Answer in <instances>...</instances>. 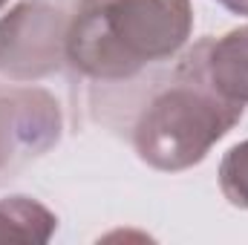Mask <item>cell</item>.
Masks as SVG:
<instances>
[{
    "label": "cell",
    "instance_id": "ba28073f",
    "mask_svg": "<svg viewBox=\"0 0 248 245\" xmlns=\"http://www.w3.org/2000/svg\"><path fill=\"white\" fill-rule=\"evenodd\" d=\"M6 3H9V0H0V9H3V6H6Z\"/></svg>",
    "mask_w": 248,
    "mask_h": 245
},
{
    "label": "cell",
    "instance_id": "6da1fadb",
    "mask_svg": "<svg viewBox=\"0 0 248 245\" xmlns=\"http://www.w3.org/2000/svg\"><path fill=\"white\" fill-rule=\"evenodd\" d=\"M190 32V0H81L66 29V61L87 78L124 81L176 58Z\"/></svg>",
    "mask_w": 248,
    "mask_h": 245
},
{
    "label": "cell",
    "instance_id": "7a4b0ae2",
    "mask_svg": "<svg viewBox=\"0 0 248 245\" xmlns=\"http://www.w3.org/2000/svg\"><path fill=\"white\" fill-rule=\"evenodd\" d=\"M246 107L222 98L205 75V38L176 66L173 84L156 92L139 113L133 147L139 159L162 173H179L199 165L219 138H225Z\"/></svg>",
    "mask_w": 248,
    "mask_h": 245
},
{
    "label": "cell",
    "instance_id": "52a82bcc",
    "mask_svg": "<svg viewBox=\"0 0 248 245\" xmlns=\"http://www.w3.org/2000/svg\"><path fill=\"white\" fill-rule=\"evenodd\" d=\"M219 6H225L228 12H234V15H243L248 17V0H217Z\"/></svg>",
    "mask_w": 248,
    "mask_h": 245
},
{
    "label": "cell",
    "instance_id": "5b68a950",
    "mask_svg": "<svg viewBox=\"0 0 248 245\" xmlns=\"http://www.w3.org/2000/svg\"><path fill=\"white\" fill-rule=\"evenodd\" d=\"M58 231V216L32 196L0 199V243L44 245Z\"/></svg>",
    "mask_w": 248,
    "mask_h": 245
},
{
    "label": "cell",
    "instance_id": "277c9868",
    "mask_svg": "<svg viewBox=\"0 0 248 245\" xmlns=\"http://www.w3.org/2000/svg\"><path fill=\"white\" fill-rule=\"evenodd\" d=\"M205 75L222 98L248 104V23L222 38H205Z\"/></svg>",
    "mask_w": 248,
    "mask_h": 245
},
{
    "label": "cell",
    "instance_id": "8992f818",
    "mask_svg": "<svg viewBox=\"0 0 248 245\" xmlns=\"http://www.w3.org/2000/svg\"><path fill=\"white\" fill-rule=\"evenodd\" d=\"M219 190L222 196L240 208V211H248V138L234 144L222 162H219Z\"/></svg>",
    "mask_w": 248,
    "mask_h": 245
},
{
    "label": "cell",
    "instance_id": "3957f363",
    "mask_svg": "<svg viewBox=\"0 0 248 245\" xmlns=\"http://www.w3.org/2000/svg\"><path fill=\"white\" fill-rule=\"evenodd\" d=\"M66 12L46 0H20L0 17V75L41 81L66 63Z\"/></svg>",
    "mask_w": 248,
    "mask_h": 245
}]
</instances>
